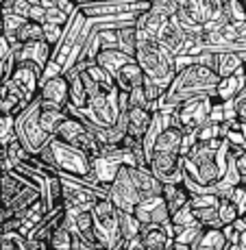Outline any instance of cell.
Here are the masks:
<instances>
[{"mask_svg": "<svg viewBox=\"0 0 246 250\" xmlns=\"http://www.w3.org/2000/svg\"><path fill=\"white\" fill-rule=\"evenodd\" d=\"M220 76L216 74V70L207 68L201 63H190L185 68L177 72L172 85L168 87L166 96H163L159 111L161 113H172L177 107L192 100H205V98H216L218 96V85Z\"/></svg>", "mask_w": 246, "mask_h": 250, "instance_id": "obj_1", "label": "cell"}, {"mask_svg": "<svg viewBox=\"0 0 246 250\" xmlns=\"http://www.w3.org/2000/svg\"><path fill=\"white\" fill-rule=\"evenodd\" d=\"M135 61L139 63L144 76L159 85L163 91L172 85L177 76V57L168 52L166 48L159 44L157 40H148V37L137 35V52H135Z\"/></svg>", "mask_w": 246, "mask_h": 250, "instance_id": "obj_2", "label": "cell"}, {"mask_svg": "<svg viewBox=\"0 0 246 250\" xmlns=\"http://www.w3.org/2000/svg\"><path fill=\"white\" fill-rule=\"evenodd\" d=\"M52 155H55V172L59 176H74V179H88L96 183L94 174H91V161L83 150L76 146L61 142L57 137H50Z\"/></svg>", "mask_w": 246, "mask_h": 250, "instance_id": "obj_3", "label": "cell"}, {"mask_svg": "<svg viewBox=\"0 0 246 250\" xmlns=\"http://www.w3.org/2000/svg\"><path fill=\"white\" fill-rule=\"evenodd\" d=\"M40 100L31 104L28 109H24L20 115H16V139L24 146V150L28 155L35 157L37 152L44 148V144L50 139L40 126Z\"/></svg>", "mask_w": 246, "mask_h": 250, "instance_id": "obj_4", "label": "cell"}, {"mask_svg": "<svg viewBox=\"0 0 246 250\" xmlns=\"http://www.w3.org/2000/svg\"><path fill=\"white\" fill-rule=\"evenodd\" d=\"M211 107H214L211 98L192 100V103L181 104L170 113V126L181 128L183 133H199V128L209 122Z\"/></svg>", "mask_w": 246, "mask_h": 250, "instance_id": "obj_5", "label": "cell"}, {"mask_svg": "<svg viewBox=\"0 0 246 250\" xmlns=\"http://www.w3.org/2000/svg\"><path fill=\"white\" fill-rule=\"evenodd\" d=\"M107 198L112 200L113 207H115L118 211H129V213H133L135 207L139 205L142 196H139L137 189H135L131 176H129L127 166L120 167L118 176H115L113 183L107 187Z\"/></svg>", "mask_w": 246, "mask_h": 250, "instance_id": "obj_6", "label": "cell"}, {"mask_svg": "<svg viewBox=\"0 0 246 250\" xmlns=\"http://www.w3.org/2000/svg\"><path fill=\"white\" fill-rule=\"evenodd\" d=\"M133 213L142 224H155V227H166L168 230H172V215H170L166 200H163V196L142 198Z\"/></svg>", "mask_w": 246, "mask_h": 250, "instance_id": "obj_7", "label": "cell"}, {"mask_svg": "<svg viewBox=\"0 0 246 250\" xmlns=\"http://www.w3.org/2000/svg\"><path fill=\"white\" fill-rule=\"evenodd\" d=\"M37 100H40L42 107L67 111V107H70V87H67V79L64 74H59V76H52V79L44 81Z\"/></svg>", "mask_w": 246, "mask_h": 250, "instance_id": "obj_8", "label": "cell"}, {"mask_svg": "<svg viewBox=\"0 0 246 250\" xmlns=\"http://www.w3.org/2000/svg\"><path fill=\"white\" fill-rule=\"evenodd\" d=\"M148 170L163 185H179L183 183V161L179 155H153L148 161Z\"/></svg>", "mask_w": 246, "mask_h": 250, "instance_id": "obj_9", "label": "cell"}, {"mask_svg": "<svg viewBox=\"0 0 246 250\" xmlns=\"http://www.w3.org/2000/svg\"><path fill=\"white\" fill-rule=\"evenodd\" d=\"M52 55V46L46 44V42H33V44H22V46H13L11 57L18 63H24V61H31V63L40 65L42 70H46L48 61H50Z\"/></svg>", "mask_w": 246, "mask_h": 250, "instance_id": "obj_10", "label": "cell"}, {"mask_svg": "<svg viewBox=\"0 0 246 250\" xmlns=\"http://www.w3.org/2000/svg\"><path fill=\"white\" fill-rule=\"evenodd\" d=\"M129 176H131L135 189L142 198H155L163 194V183L153 174L148 167H137V166H127Z\"/></svg>", "mask_w": 246, "mask_h": 250, "instance_id": "obj_11", "label": "cell"}, {"mask_svg": "<svg viewBox=\"0 0 246 250\" xmlns=\"http://www.w3.org/2000/svg\"><path fill=\"white\" fill-rule=\"evenodd\" d=\"M157 42L166 48L168 52H172L175 57L183 55V50H185V31H183V26L179 24V20H177V16L163 22Z\"/></svg>", "mask_w": 246, "mask_h": 250, "instance_id": "obj_12", "label": "cell"}, {"mask_svg": "<svg viewBox=\"0 0 246 250\" xmlns=\"http://www.w3.org/2000/svg\"><path fill=\"white\" fill-rule=\"evenodd\" d=\"M139 242L144 250H168L172 242V235L166 227H155V224H144L139 233Z\"/></svg>", "mask_w": 246, "mask_h": 250, "instance_id": "obj_13", "label": "cell"}, {"mask_svg": "<svg viewBox=\"0 0 246 250\" xmlns=\"http://www.w3.org/2000/svg\"><path fill=\"white\" fill-rule=\"evenodd\" d=\"M181 142H183V131L177 126H166L159 133L153 155H179L181 157ZM151 155V157H153Z\"/></svg>", "mask_w": 246, "mask_h": 250, "instance_id": "obj_14", "label": "cell"}, {"mask_svg": "<svg viewBox=\"0 0 246 250\" xmlns=\"http://www.w3.org/2000/svg\"><path fill=\"white\" fill-rule=\"evenodd\" d=\"M64 76L67 79V87H70V109L74 111H83L88 107L89 98H88V91H85L83 79H81V72H76L74 68L66 70Z\"/></svg>", "mask_w": 246, "mask_h": 250, "instance_id": "obj_15", "label": "cell"}, {"mask_svg": "<svg viewBox=\"0 0 246 250\" xmlns=\"http://www.w3.org/2000/svg\"><path fill=\"white\" fill-rule=\"evenodd\" d=\"M131 61H133V57L124 55L120 48H103V50L96 55V63H98L103 70H107L113 79H115V74H118L127 63H131Z\"/></svg>", "mask_w": 246, "mask_h": 250, "instance_id": "obj_16", "label": "cell"}, {"mask_svg": "<svg viewBox=\"0 0 246 250\" xmlns=\"http://www.w3.org/2000/svg\"><path fill=\"white\" fill-rule=\"evenodd\" d=\"M144 81H146V76H144L142 68H139L137 61H131V63H127L122 70L115 74V85H118L120 91H127V94H131L135 87H142Z\"/></svg>", "mask_w": 246, "mask_h": 250, "instance_id": "obj_17", "label": "cell"}, {"mask_svg": "<svg viewBox=\"0 0 246 250\" xmlns=\"http://www.w3.org/2000/svg\"><path fill=\"white\" fill-rule=\"evenodd\" d=\"M163 200H166L168 209H170V215H177L181 209H185L190 205V198H192V191L187 189L183 183L179 185H163Z\"/></svg>", "mask_w": 246, "mask_h": 250, "instance_id": "obj_18", "label": "cell"}, {"mask_svg": "<svg viewBox=\"0 0 246 250\" xmlns=\"http://www.w3.org/2000/svg\"><path fill=\"white\" fill-rule=\"evenodd\" d=\"M231 242L224 229H205L190 250H229Z\"/></svg>", "mask_w": 246, "mask_h": 250, "instance_id": "obj_19", "label": "cell"}, {"mask_svg": "<svg viewBox=\"0 0 246 250\" xmlns=\"http://www.w3.org/2000/svg\"><path fill=\"white\" fill-rule=\"evenodd\" d=\"M153 115L148 109H139V107H131L127 111V118H129V133L127 135H133L137 139H144V135L148 133L151 128V122H153Z\"/></svg>", "mask_w": 246, "mask_h": 250, "instance_id": "obj_20", "label": "cell"}, {"mask_svg": "<svg viewBox=\"0 0 246 250\" xmlns=\"http://www.w3.org/2000/svg\"><path fill=\"white\" fill-rule=\"evenodd\" d=\"M67 115H70L67 111H61V109H50V107H42V104H40V115H37V118H40L42 131H44L46 135L55 137L57 128L66 122Z\"/></svg>", "mask_w": 246, "mask_h": 250, "instance_id": "obj_21", "label": "cell"}, {"mask_svg": "<svg viewBox=\"0 0 246 250\" xmlns=\"http://www.w3.org/2000/svg\"><path fill=\"white\" fill-rule=\"evenodd\" d=\"M33 42H44V24L24 20L22 26L18 28L16 37H13L11 46H22V44H33Z\"/></svg>", "mask_w": 246, "mask_h": 250, "instance_id": "obj_22", "label": "cell"}, {"mask_svg": "<svg viewBox=\"0 0 246 250\" xmlns=\"http://www.w3.org/2000/svg\"><path fill=\"white\" fill-rule=\"evenodd\" d=\"M144 224L135 218V213H129V211H118V230L122 242H131V239L139 237Z\"/></svg>", "mask_w": 246, "mask_h": 250, "instance_id": "obj_23", "label": "cell"}, {"mask_svg": "<svg viewBox=\"0 0 246 250\" xmlns=\"http://www.w3.org/2000/svg\"><path fill=\"white\" fill-rule=\"evenodd\" d=\"M118 48L124 55L135 59V52H137V28H135V22L118 28Z\"/></svg>", "mask_w": 246, "mask_h": 250, "instance_id": "obj_24", "label": "cell"}, {"mask_svg": "<svg viewBox=\"0 0 246 250\" xmlns=\"http://www.w3.org/2000/svg\"><path fill=\"white\" fill-rule=\"evenodd\" d=\"M196 222L201 224L202 229H223L218 218V207H202V209H192Z\"/></svg>", "mask_w": 246, "mask_h": 250, "instance_id": "obj_25", "label": "cell"}, {"mask_svg": "<svg viewBox=\"0 0 246 250\" xmlns=\"http://www.w3.org/2000/svg\"><path fill=\"white\" fill-rule=\"evenodd\" d=\"M16 139V115L0 113V148H7Z\"/></svg>", "mask_w": 246, "mask_h": 250, "instance_id": "obj_26", "label": "cell"}, {"mask_svg": "<svg viewBox=\"0 0 246 250\" xmlns=\"http://www.w3.org/2000/svg\"><path fill=\"white\" fill-rule=\"evenodd\" d=\"M218 218H220L223 229L233 227V224L240 220V211H238V207L231 203L229 198H223V200H220V205H218Z\"/></svg>", "mask_w": 246, "mask_h": 250, "instance_id": "obj_27", "label": "cell"}, {"mask_svg": "<svg viewBox=\"0 0 246 250\" xmlns=\"http://www.w3.org/2000/svg\"><path fill=\"white\" fill-rule=\"evenodd\" d=\"M224 18L229 24H246V2H242V0H229L224 4Z\"/></svg>", "mask_w": 246, "mask_h": 250, "instance_id": "obj_28", "label": "cell"}, {"mask_svg": "<svg viewBox=\"0 0 246 250\" xmlns=\"http://www.w3.org/2000/svg\"><path fill=\"white\" fill-rule=\"evenodd\" d=\"M199 142H211V139H226V122L218 124V122H207L205 126L199 128L196 133Z\"/></svg>", "mask_w": 246, "mask_h": 250, "instance_id": "obj_29", "label": "cell"}, {"mask_svg": "<svg viewBox=\"0 0 246 250\" xmlns=\"http://www.w3.org/2000/svg\"><path fill=\"white\" fill-rule=\"evenodd\" d=\"M64 26H55V24H44V42L55 48L64 37Z\"/></svg>", "mask_w": 246, "mask_h": 250, "instance_id": "obj_30", "label": "cell"}, {"mask_svg": "<svg viewBox=\"0 0 246 250\" xmlns=\"http://www.w3.org/2000/svg\"><path fill=\"white\" fill-rule=\"evenodd\" d=\"M229 200L238 207L240 218H244V215H246V187L244 185H235L233 187V194H231Z\"/></svg>", "mask_w": 246, "mask_h": 250, "instance_id": "obj_31", "label": "cell"}, {"mask_svg": "<svg viewBox=\"0 0 246 250\" xmlns=\"http://www.w3.org/2000/svg\"><path fill=\"white\" fill-rule=\"evenodd\" d=\"M231 107H233L235 118H240V120H244V122H246V87H244V89L240 91V94L233 98Z\"/></svg>", "mask_w": 246, "mask_h": 250, "instance_id": "obj_32", "label": "cell"}, {"mask_svg": "<svg viewBox=\"0 0 246 250\" xmlns=\"http://www.w3.org/2000/svg\"><path fill=\"white\" fill-rule=\"evenodd\" d=\"M31 9H33V4L28 2V0H16L9 13H11V16L22 18V20H28V16H31ZM9 13H7V16H9Z\"/></svg>", "mask_w": 246, "mask_h": 250, "instance_id": "obj_33", "label": "cell"}, {"mask_svg": "<svg viewBox=\"0 0 246 250\" xmlns=\"http://www.w3.org/2000/svg\"><path fill=\"white\" fill-rule=\"evenodd\" d=\"M11 50H13V46L7 42V37L0 35V72H2V65L7 63V59L11 57Z\"/></svg>", "mask_w": 246, "mask_h": 250, "instance_id": "obj_34", "label": "cell"}, {"mask_svg": "<svg viewBox=\"0 0 246 250\" xmlns=\"http://www.w3.org/2000/svg\"><path fill=\"white\" fill-rule=\"evenodd\" d=\"M233 163H235V170H238L240 179H246V152H242L238 159H233Z\"/></svg>", "mask_w": 246, "mask_h": 250, "instance_id": "obj_35", "label": "cell"}, {"mask_svg": "<svg viewBox=\"0 0 246 250\" xmlns=\"http://www.w3.org/2000/svg\"><path fill=\"white\" fill-rule=\"evenodd\" d=\"M124 248H127V250H144L142 242H139V237L131 239V242H124Z\"/></svg>", "mask_w": 246, "mask_h": 250, "instance_id": "obj_36", "label": "cell"}, {"mask_svg": "<svg viewBox=\"0 0 246 250\" xmlns=\"http://www.w3.org/2000/svg\"><path fill=\"white\" fill-rule=\"evenodd\" d=\"M238 248L240 250H246V230L240 233V239H238Z\"/></svg>", "mask_w": 246, "mask_h": 250, "instance_id": "obj_37", "label": "cell"}, {"mask_svg": "<svg viewBox=\"0 0 246 250\" xmlns=\"http://www.w3.org/2000/svg\"><path fill=\"white\" fill-rule=\"evenodd\" d=\"M240 220H242V222H244V227H246V215H244V218H240Z\"/></svg>", "mask_w": 246, "mask_h": 250, "instance_id": "obj_38", "label": "cell"}, {"mask_svg": "<svg viewBox=\"0 0 246 250\" xmlns=\"http://www.w3.org/2000/svg\"><path fill=\"white\" fill-rule=\"evenodd\" d=\"M151 2H155V0H151Z\"/></svg>", "mask_w": 246, "mask_h": 250, "instance_id": "obj_39", "label": "cell"}, {"mask_svg": "<svg viewBox=\"0 0 246 250\" xmlns=\"http://www.w3.org/2000/svg\"><path fill=\"white\" fill-rule=\"evenodd\" d=\"M242 2H246V0H242Z\"/></svg>", "mask_w": 246, "mask_h": 250, "instance_id": "obj_40", "label": "cell"}]
</instances>
